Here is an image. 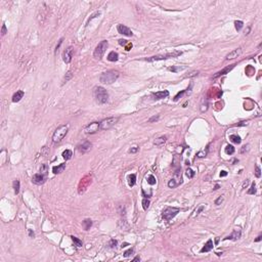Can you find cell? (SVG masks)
I'll return each instance as SVG.
<instances>
[{
  "label": "cell",
  "instance_id": "cell-1",
  "mask_svg": "<svg viewBox=\"0 0 262 262\" xmlns=\"http://www.w3.org/2000/svg\"><path fill=\"white\" fill-rule=\"evenodd\" d=\"M120 73L116 70H110L106 71L104 73H102L99 77V81L103 84H112L115 81H117V79L119 78Z\"/></svg>",
  "mask_w": 262,
  "mask_h": 262
},
{
  "label": "cell",
  "instance_id": "cell-2",
  "mask_svg": "<svg viewBox=\"0 0 262 262\" xmlns=\"http://www.w3.org/2000/svg\"><path fill=\"white\" fill-rule=\"evenodd\" d=\"M93 96H94V98L95 100L97 101L98 103L100 104H103L105 103L106 101L109 100V93L108 91H106L103 87L101 86H96L94 87V89H93Z\"/></svg>",
  "mask_w": 262,
  "mask_h": 262
},
{
  "label": "cell",
  "instance_id": "cell-3",
  "mask_svg": "<svg viewBox=\"0 0 262 262\" xmlns=\"http://www.w3.org/2000/svg\"><path fill=\"white\" fill-rule=\"evenodd\" d=\"M182 52L179 50H174L172 52H168L165 54H158V55H154L151 56L149 59H147L148 62H156V61H163V60H168V59H173V57H177L181 55Z\"/></svg>",
  "mask_w": 262,
  "mask_h": 262
},
{
  "label": "cell",
  "instance_id": "cell-4",
  "mask_svg": "<svg viewBox=\"0 0 262 262\" xmlns=\"http://www.w3.org/2000/svg\"><path fill=\"white\" fill-rule=\"evenodd\" d=\"M68 130H69V126H67V125H63L61 127H59L54 131V133L52 135V141L54 143L61 142L64 139V137L67 135Z\"/></svg>",
  "mask_w": 262,
  "mask_h": 262
},
{
  "label": "cell",
  "instance_id": "cell-5",
  "mask_svg": "<svg viewBox=\"0 0 262 262\" xmlns=\"http://www.w3.org/2000/svg\"><path fill=\"white\" fill-rule=\"evenodd\" d=\"M109 46V43L106 40H102L98 43V45L96 46V48L94 49V52H93V56L95 57V59H97V60H100L101 57L103 56L105 50H106V48H108Z\"/></svg>",
  "mask_w": 262,
  "mask_h": 262
},
{
  "label": "cell",
  "instance_id": "cell-6",
  "mask_svg": "<svg viewBox=\"0 0 262 262\" xmlns=\"http://www.w3.org/2000/svg\"><path fill=\"white\" fill-rule=\"evenodd\" d=\"M179 213V208H176V207H167L165 209L162 213V216L165 220H171L172 218H174L177 214Z\"/></svg>",
  "mask_w": 262,
  "mask_h": 262
},
{
  "label": "cell",
  "instance_id": "cell-7",
  "mask_svg": "<svg viewBox=\"0 0 262 262\" xmlns=\"http://www.w3.org/2000/svg\"><path fill=\"white\" fill-rule=\"evenodd\" d=\"M118 121H119V117H110V118L103 119L101 122H99L100 130H108V129L112 128Z\"/></svg>",
  "mask_w": 262,
  "mask_h": 262
},
{
  "label": "cell",
  "instance_id": "cell-8",
  "mask_svg": "<svg viewBox=\"0 0 262 262\" xmlns=\"http://www.w3.org/2000/svg\"><path fill=\"white\" fill-rule=\"evenodd\" d=\"M100 129V124L98 122H92L89 125H87L84 128V132L86 134H94Z\"/></svg>",
  "mask_w": 262,
  "mask_h": 262
},
{
  "label": "cell",
  "instance_id": "cell-9",
  "mask_svg": "<svg viewBox=\"0 0 262 262\" xmlns=\"http://www.w3.org/2000/svg\"><path fill=\"white\" fill-rule=\"evenodd\" d=\"M46 180V176L43 175L42 173H36L33 175L32 177V181L35 183V184H38V185H40V184H43Z\"/></svg>",
  "mask_w": 262,
  "mask_h": 262
},
{
  "label": "cell",
  "instance_id": "cell-10",
  "mask_svg": "<svg viewBox=\"0 0 262 262\" xmlns=\"http://www.w3.org/2000/svg\"><path fill=\"white\" fill-rule=\"evenodd\" d=\"M117 30H118V32H119L120 34H122V35H125V36L131 37V36L133 35L132 31L130 30V29H129L128 27H126L125 25H118V27H117Z\"/></svg>",
  "mask_w": 262,
  "mask_h": 262
},
{
  "label": "cell",
  "instance_id": "cell-11",
  "mask_svg": "<svg viewBox=\"0 0 262 262\" xmlns=\"http://www.w3.org/2000/svg\"><path fill=\"white\" fill-rule=\"evenodd\" d=\"M72 53H73V48L69 47L64 51L63 53V60L66 64H70L72 61Z\"/></svg>",
  "mask_w": 262,
  "mask_h": 262
},
{
  "label": "cell",
  "instance_id": "cell-12",
  "mask_svg": "<svg viewBox=\"0 0 262 262\" xmlns=\"http://www.w3.org/2000/svg\"><path fill=\"white\" fill-rule=\"evenodd\" d=\"M235 66H236V65H230V67H226V68H224V69H223V70H221V71L217 72V73H216L214 76L212 77V79H213V80H215V79L219 78L220 76H223V75L227 74L228 72H230L232 69H234V68H235Z\"/></svg>",
  "mask_w": 262,
  "mask_h": 262
},
{
  "label": "cell",
  "instance_id": "cell-13",
  "mask_svg": "<svg viewBox=\"0 0 262 262\" xmlns=\"http://www.w3.org/2000/svg\"><path fill=\"white\" fill-rule=\"evenodd\" d=\"M168 96H169V91L168 90H163V91H158V92L153 93V97H154V99H156V100L166 98V97H168Z\"/></svg>",
  "mask_w": 262,
  "mask_h": 262
},
{
  "label": "cell",
  "instance_id": "cell-14",
  "mask_svg": "<svg viewBox=\"0 0 262 262\" xmlns=\"http://www.w3.org/2000/svg\"><path fill=\"white\" fill-rule=\"evenodd\" d=\"M241 54H242V49H241V48H237V49H235V50H232L231 52H229V53L226 55L225 59H226L227 61L234 60V59H237V57H239Z\"/></svg>",
  "mask_w": 262,
  "mask_h": 262
},
{
  "label": "cell",
  "instance_id": "cell-15",
  "mask_svg": "<svg viewBox=\"0 0 262 262\" xmlns=\"http://www.w3.org/2000/svg\"><path fill=\"white\" fill-rule=\"evenodd\" d=\"M212 249H213V241L208 240L206 244L204 245V247L201 249V253H207V252H210Z\"/></svg>",
  "mask_w": 262,
  "mask_h": 262
},
{
  "label": "cell",
  "instance_id": "cell-16",
  "mask_svg": "<svg viewBox=\"0 0 262 262\" xmlns=\"http://www.w3.org/2000/svg\"><path fill=\"white\" fill-rule=\"evenodd\" d=\"M25 95V92L23 90H17L13 95H12V101L13 102H18Z\"/></svg>",
  "mask_w": 262,
  "mask_h": 262
},
{
  "label": "cell",
  "instance_id": "cell-17",
  "mask_svg": "<svg viewBox=\"0 0 262 262\" xmlns=\"http://www.w3.org/2000/svg\"><path fill=\"white\" fill-rule=\"evenodd\" d=\"M90 149H91V143L89 141H85L84 143H82L79 147V151L81 153H86V152H88Z\"/></svg>",
  "mask_w": 262,
  "mask_h": 262
},
{
  "label": "cell",
  "instance_id": "cell-18",
  "mask_svg": "<svg viewBox=\"0 0 262 262\" xmlns=\"http://www.w3.org/2000/svg\"><path fill=\"white\" fill-rule=\"evenodd\" d=\"M65 169H66V164L63 163V164H60L59 166H54V167L52 168V172H53L54 174H60V173H62Z\"/></svg>",
  "mask_w": 262,
  "mask_h": 262
},
{
  "label": "cell",
  "instance_id": "cell-19",
  "mask_svg": "<svg viewBox=\"0 0 262 262\" xmlns=\"http://www.w3.org/2000/svg\"><path fill=\"white\" fill-rule=\"evenodd\" d=\"M240 238H241V231L240 230H234V231H232V234L230 236L226 237L224 240H234V241H236V240H238Z\"/></svg>",
  "mask_w": 262,
  "mask_h": 262
},
{
  "label": "cell",
  "instance_id": "cell-20",
  "mask_svg": "<svg viewBox=\"0 0 262 262\" xmlns=\"http://www.w3.org/2000/svg\"><path fill=\"white\" fill-rule=\"evenodd\" d=\"M119 59V55L117 52H115V51H111L109 54H108V61L110 62H117Z\"/></svg>",
  "mask_w": 262,
  "mask_h": 262
},
{
  "label": "cell",
  "instance_id": "cell-21",
  "mask_svg": "<svg viewBox=\"0 0 262 262\" xmlns=\"http://www.w3.org/2000/svg\"><path fill=\"white\" fill-rule=\"evenodd\" d=\"M166 140H167V137H166V136H160L159 138H157L156 140L154 141V144L160 147V145H162V144H164L165 142H166Z\"/></svg>",
  "mask_w": 262,
  "mask_h": 262
},
{
  "label": "cell",
  "instance_id": "cell-22",
  "mask_svg": "<svg viewBox=\"0 0 262 262\" xmlns=\"http://www.w3.org/2000/svg\"><path fill=\"white\" fill-rule=\"evenodd\" d=\"M91 225H92V221H91L90 219H85V220L82 222V226H83V228H84L85 230H89L90 227H91Z\"/></svg>",
  "mask_w": 262,
  "mask_h": 262
},
{
  "label": "cell",
  "instance_id": "cell-23",
  "mask_svg": "<svg viewBox=\"0 0 262 262\" xmlns=\"http://www.w3.org/2000/svg\"><path fill=\"white\" fill-rule=\"evenodd\" d=\"M62 156H63V158H64L65 160H70V159L72 158V156H73V153H72L71 150H66V151L63 152Z\"/></svg>",
  "mask_w": 262,
  "mask_h": 262
},
{
  "label": "cell",
  "instance_id": "cell-24",
  "mask_svg": "<svg viewBox=\"0 0 262 262\" xmlns=\"http://www.w3.org/2000/svg\"><path fill=\"white\" fill-rule=\"evenodd\" d=\"M135 182H136V175L135 174H130L129 177H128V183L130 186H133L135 185Z\"/></svg>",
  "mask_w": 262,
  "mask_h": 262
},
{
  "label": "cell",
  "instance_id": "cell-25",
  "mask_svg": "<svg viewBox=\"0 0 262 262\" xmlns=\"http://www.w3.org/2000/svg\"><path fill=\"white\" fill-rule=\"evenodd\" d=\"M229 139L232 141V142H235V143H241V141H242V139H241V137L239 136V135H236V134H231L230 136H229Z\"/></svg>",
  "mask_w": 262,
  "mask_h": 262
},
{
  "label": "cell",
  "instance_id": "cell-26",
  "mask_svg": "<svg viewBox=\"0 0 262 262\" xmlns=\"http://www.w3.org/2000/svg\"><path fill=\"white\" fill-rule=\"evenodd\" d=\"M185 66H175V67H172V68H169V71H171V72H174V73H176V72H179V71H182V70H184L185 69Z\"/></svg>",
  "mask_w": 262,
  "mask_h": 262
},
{
  "label": "cell",
  "instance_id": "cell-27",
  "mask_svg": "<svg viewBox=\"0 0 262 262\" xmlns=\"http://www.w3.org/2000/svg\"><path fill=\"white\" fill-rule=\"evenodd\" d=\"M71 239H72V241L75 243V246H77V247H82L83 243H82L81 240H79L78 238H76V237H74V236H71Z\"/></svg>",
  "mask_w": 262,
  "mask_h": 262
},
{
  "label": "cell",
  "instance_id": "cell-28",
  "mask_svg": "<svg viewBox=\"0 0 262 262\" xmlns=\"http://www.w3.org/2000/svg\"><path fill=\"white\" fill-rule=\"evenodd\" d=\"M235 151H236V149L234 148V145H231V144L226 145V148H225V153H226L227 155H232V154L235 153Z\"/></svg>",
  "mask_w": 262,
  "mask_h": 262
},
{
  "label": "cell",
  "instance_id": "cell-29",
  "mask_svg": "<svg viewBox=\"0 0 262 262\" xmlns=\"http://www.w3.org/2000/svg\"><path fill=\"white\" fill-rule=\"evenodd\" d=\"M47 172H48V166L46 164H41L40 166V173H42L43 175L47 176Z\"/></svg>",
  "mask_w": 262,
  "mask_h": 262
},
{
  "label": "cell",
  "instance_id": "cell-30",
  "mask_svg": "<svg viewBox=\"0 0 262 262\" xmlns=\"http://www.w3.org/2000/svg\"><path fill=\"white\" fill-rule=\"evenodd\" d=\"M178 184H179V182L173 178V179H171V180L168 182V186H169L170 188H174V187H176Z\"/></svg>",
  "mask_w": 262,
  "mask_h": 262
},
{
  "label": "cell",
  "instance_id": "cell-31",
  "mask_svg": "<svg viewBox=\"0 0 262 262\" xmlns=\"http://www.w3.org/2000/svg\"><path fill=\"white\" fill-rule=\"evenodd\" d=\"M12 186H13L14 192H15V193H18V191H20V181H18V180H14V181L12 182Z\"/></svg>",
  "mask_w": 262,
  "mask_h": 262
},
{
  "label": "cell",
  "instance_id": "cell-32",
  "mask_svg": "<svg viewBox=\"0 0 262 262\" xmlns=\"http://www.w3.org/2000/svg\"><path fill=\"white\" fill-rule=\"evenodd\" d=\"M256 184H255V182H253L251 184V187H250V189L248 190V193L249 195H255L256 193Z\"/></svg>",
  "mask_w": 262,
  "mask_h": 262
},
{
  "label": "cell",
  "instance_id": "cell-33",
  "mask_svg": "<svg viewBox=\"0 0 262 262\" xmlns=\"http://www.w3.org/2000/svg\"><path fill=\"white\" fill-rule=\"evenodd\" d=\"M157 180H156V177L154 175H149L148 176V183L151 184V185H154V184H156Z\"/></svg>",
  "mask_w": 262,
  "mask_h": 262
},
{
  "label": "cell",
  "instance_id": "cell-34",
  "mask_svg": "<svg viewBox=\"0 0 262 262\" xmlns=\"http://www.w3.org/2000/svg\"><path fill=\"white\" fill-rule=\"evenodd\" d=\"M142 207H143V209L144 210H148L149 209V207H150V200L149 199H143L142 200Z\"/></svg>",
  "mask_w": 262,
  "mask_h": 262
},
{
  "label": "cell",
  "instance_id": "cell-35",
  "mask_svg": "<svg viewBox=\"0 0 262 262\" xmlns=\"http://www.w3.org/2000/svg\"><path fill=\"white\" fill-rule=\"evenodd\" d=\"M235 26H236L237 31H241L242 28H243V26H244V23H243L242 21H236V22H235Z\"/></svg>",
  "mask_w": 262,
  "mask_h": 262
},
{
  "label": "cell",
  "instance_id": "cell-36",
  "mask_svg": "<svg viewBox=\"0 0 262 262\" xmlns=\"http://www.w3.org/2000/svg\"><path fill=\"white\" fill-rule=\"evenodd\" d=\"M195 171H193L192 169H190V168H187L186 169V176L188 177V178H192L193 176H195Z\"/></svg>",
  "mask_w": 262,
  "mask_h": 262
},
{
  "label": "cell",
  "instance_id": "cell-37",
  "mask_svg": "<svg viewBox=\"0 0 262 262\" xmlns=\"http://www.w3.org/2000/svg\"><path fill=\"white\" fill-rule=\"evenodd\" d=\"M185 92H186V90H182V91L178 92V93L175 95V97H174V101H177V100H178V99H179V98H180L181 96H182L184 93H185Z\"/></svg>",
  "mask_w": 262,
  "mask_h": 262
},
{
  "label": "cell",
  "instance_id": "cell-38",
  "mask_svg": "<svg viewBox=\"0 0 262 262\" xmlns=\"http://www.w3.org/2000/svg\"><path fill=\"white\" fill-rule=\"evenodd\" d=\"M72 77H73V74H72L71 72H68V73H67V75L65 76V79H64V83H67L68 81H69V80H70V79L72 78Z\"/></svg>",
  "mask_w": 262,
  "mask_h": 262
},
{
  "label": "cell",
  "instance_id": "cell-39",
  "mask_svg": "<svg viewBox=\"0 0 262 262\" xmlns=\"http://www.w3.org/2000/svg\"><path fill=\"white\" fill-rule=\"evenodd\" d=\"M255 176L258 177V178L261 176V170H260V168H259L258 165H256V166H255Z\"/></svg>",
  "mask_w": 262,
  "mask_h": 262
},
{
  "label": "cell",
  "instance_id": "cell-40",
  "mask_svg": "<svg viewBox=\"0 0 262 262\" xmlns=\"http://www.w3.org/2000/svg\"><path fill=\"white\" fill-rule=\"evenodd\" d=\"M133 252H134V249L133 248H131V249H129V250H127L124 253V257H129L131 254H133Z\"/></svg>",
  "mask_w": 262,
  "mask_h": 262
},
{
  "label": "cell",
  "instance_id": "cell-41",
  "mask_svg": "<svg viewBox=\"0 0 262 262\" xmlns=\"http://www.w3.org/2000/svg\"><path fill=\"white\" fill-rule=\"evenodd\" d=\"M117 244H118V242L116 241V240H114V239H112V240L110 241V247H111V248H115L116 246H117Z\"/></svg>",
  "mask_w": 262,
  "mask_h": 262
},
{
  "label": "cell",
  "instance_id": "cell-42",
  "mask_svg": "<svg viewBox=\"0 0 262 262\" xmlns=\"http://www.w3.org/2000/svg\"><path fill=\"white\" fill-rule=\"evenodd\" d=\"M206 155H207V152H205V151H201V152L198 153L197 156H198L199 158H204V157H206Z\"/></svg>",
  "mask_w": 262,
  "mask_h": 262
},
{
  "label": "cell",
  "instance_id": "cell-43",
  "mask_svg": "<svg viewBox=\"0 0 262 262\" xmlns=\"http://www.w3.org/2000/svg\"><path fill=\"white\" fill-rule=\"evenodd\" d=\"M222 202H223V197L220 196V197H218V198L215 200V205H220Z\"/></svg>",
  "mask_w": 262,
  "mask_h": 262
},
{
  "label": "cell",
  "instance_id": "cell-44",
  "mask_svg": "<svg viewBox=\"0 0 262 262\" xmlns=\"http://www.w3.org/2000/svg\"><path fill=\"white\" fill-rule=\"evenodd\" d=\"M198 74H199V72H198V71H192V72H190V73H189V74H188L186 77H187V78H191V77H195V76H197Z\"/></svg>",
  "mask_w": 262,
  "mask_h": 262
},
{
  "label": "cell",
  "instance_id": "cell-45",
  "mask_svg": "<svg viewBox=\"0 0 262 262\" xmlns=\"http://www.w3.org/2000/svg\"><path fill=\"white\" fill-rule=\"evenodd\" d=\"M6 32H7V30H6V26H5V24H3V25H2V28H1V35L4 36V35L6 34Z\"/></svg>",
  "mask_w": 262,
  "mask_h": 262
},
{
  "label": "cell",
  "instance_id": "cell-46",
  "mask_svg": "<svg viewBox=\"0 0 262 262\" xmlns=\"http://www.w3.org/2000/svg\"><path fill=\"white\" fill-rule=\"evenodd\" d=\"M159 118H160L159 116H154V117H152V118L149 120V122H150V123H152V122H155V121H158V120H159Z\"/></svg>",
  "mask_w": 262,
  "mask_h": 262
},
{
  "label": "cell",
  "instance_id": "cell-47",
  "mask_svg": "<svg viewBox=\"0 0 262 262\" xmlns=\"http://www.w3.org/2000/svg\"><path fill=\"white\" fill-rule=\"evenodd\" d=\"M128 42H127V40H124V39H120L119 40V44L120 45H123V46H125L126 44H127Z\"/></svg>",
  "mask_w": 262,
  "mask_h": 262
},
{
  "label": "cell",
  "instance_id": "cell-48",
  "mask_svg": "<svg viewBox=\"0 0 262 262\" xmlns=\"http://www.w3.org/2000/svg\"><path fill=\"white\" fill-rule=\"evenodd\" d=\"M62 43H63V38H62V39L59 41V44L56 45V47H55V51H57V50H59V48H60V46H61V44H62Z\"/></svg>",
  "mask_w": 262,
  "mask_h": 262
},
{
  "label": "cell",
  "instance_id": "cell-49",
  "mask_svg": "<svg viewBox=\"0 0 262 262\" xmlns=\"http://www.w3.org/2000/svg\"><path fill=\"white\" fill-rule=\"evenodd\" d=\"M203 210H204V206H201V207H200V208H199V209L196 211V214H197V215H199V214H200V212H201V211H203Z\"/></svg>",
  "mask_w": 262,
  "mask_h": 262
},
{
  "label": "cell",
  "instance_id": "cell-50",
  "mask_svg": "<svg viewBox=\"0 0 262 262\" xmlns=\"http://www.w3.org/2000/svg\"><path fill=\"white\" fill-rule=\"evenodd\" d=\"M248 148H249V145H248V144H247V145H244L241 152H242V153H245V151H248Z\"/></svg>",
  "mask_w": 262,
  "mask_h": 262
},
{
  "label": "cell",
  "instance_id": "cell-51",
  "mask_svg": "<svg viewBox=\"0 0 262 262\" xmlns=\"http://www.w3.org/2000/svg\"><path fill=\"white\" fill-rule=\"evenodd\" d=\"M227 175V172L226 171H221V173H220V176L221 177H224V176H226Z\"/></svg>",
  "mask_w": 262,
  "mask_h": 262
},
{
  "label": "cell",
  "instance_id": "cell-52",
  "mask_svg": "<svg viewBox=\"0 0 262 262\" xmlns=\"http://www.w3.org/2000/svg\"><path fill=\"white\" fill-rule=\"evenodd\" d=\"M138 151V148H132V149H130V153H136Z\"/></svg>",
  "mask_w": 262,
  "mask_h": 262
},
{
  "label": "cell",
  "instance_id": "cell-53",
  "mask_svg": "<svg viewBox=\"0 0 262 262\" xmlns=\"http://www.w3.org/2000/svg\"><path fill=\"white\" fill-rule=\"evenodd\" d=\"M29 236H30L31 238H34V237H35V235H34V232L32 231V229H29Z\"/></svg>",
  "mask_w": 262,
  "mask_h": 262
},
{
  "label": "cell",
  "instance_id": "cell-54",
  "mask_svg": "<svg viewBox=\"0 0 262 262\" xmlns=\"http://www.w3.org/2000/svg\"><path fill=\"white\" fill-rule=\"evenodd\" d=\"M131 47H132V44H131V43H128V45L126 46V50H130Z\"/></svg>",
  "mask_w": 262,
  "mask_h": 262
},
{
  "label": "cell",
  "instance_id": "cell-55",
  "mask_svg": "<svg viewBox=\"0 0 262 262\" xmlns=\"http://www.w3.org/2000/svg\"><path fill=\"white\" fill-rule=\"evenodd\" d=\"M261 239H262V236L260 235V236H258V237H257V239H255V242H260V241H261Z\"/></svg>",
  "mask_w": 262,
  "mask_h": 262
},
{
  "label": "cell",
  "instance_id": "cell-56",
  "mask_svg": "<svg viewBox=\"0 0 262 262\" xmlns=\"http://www.w3.org/2000/svg\"><path fill=\"white\" fill-rule=\"evenodd\" d=\"M248 183H249V181H248V180H246V181L244 182V184H243V188H245V187L248 185Z\"/></svg>",
  "mask_w": 262,
  "mask_h": 262
},
{
  "label": "cell",
  "instance_id": "cell-57",
  "mask_svg": "<svg viewBox=\"0 0 262 262\" xmlns=\"http://www.w3.org/2000/svg\"><path fill=\"white\" fill-rule=\"evenodd\" d=\"M133 261H140V257H135L133 259Z\"/></svg>",
  "mask_w": 262,
  "mask_h": 262
},
{
  "label": "cell",
  "instance_id": "cell-58",
  "mask_svg": "<svg viewBox=\"0 0 262 262\" xmlns=\"http://www.w3.org/2000/svg\"><path fill=\"white\" fill-rule=\"evenodd\" d=\"M218 188H219V185H218V184H216V185H215V187L213 188V189H214V190H216V189H218Z\"/></svg>",
  "mask_w": 262,
  "mask_h": 262
}]
</instances>
